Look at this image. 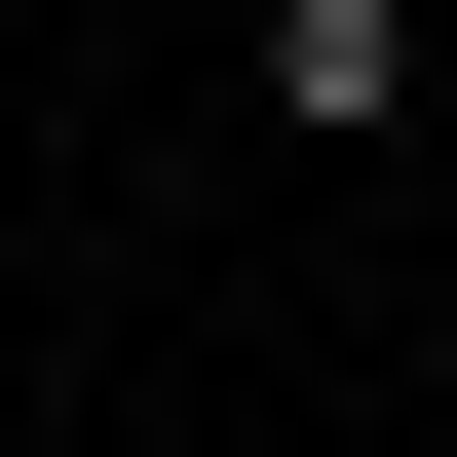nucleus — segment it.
<instances>
[{"label": "nucleus", "mask_w": 457, "mask_h": 457, "mask_svg": "<svg viewBox=\"0 0 457 457\" xmlns=\"http://www.w3.org/2000/svg\"><path fill=\"white\" fill-rule=\"evenodd\" d=\"M228 114H267V153H381V114H420V0H267Z\"/></svg>", "instance_id": "f257e3e1"}]
</instances>
